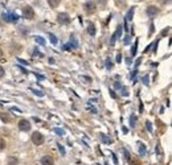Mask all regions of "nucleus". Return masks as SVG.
I'll use <instances>...</instances> for the list:
<instances>
[{
    "instance_id": "obj_22",
    "label": "nucleus",
    "mask_w": 172,
    "mask_h": 165,
    "mask_svg": "<svg viewBox=\"0 0 172 165\" xmlns=\"http://www.w3.org/2000/svg\"><path fill=\"white\" fill-rule=\"evenodd\" d=\"M136 48H138V41H136V42H135L134 48L131 49V56H135V54H136Z\"/></svg>"
},
{
    "instance_id": "obj_38",
    "label": "nucleus",
    "mask_w": 172,
    "mask_h": 165,
    "mask_svg": "<svg viewBox=\"0 0 172 165\" xmlns=\"http://www.w3.org/2000/svg\"><path fill=\"white\" fill-rule=\"evenodd\" d=\"M167 33H168V29H166V31H163V32H162V36H166Z\"/></svg>"
},
{
    "instance_id": "obj_18",
    "label": "nucleus",
    "mask_w": 172,
    "mask_h": 165,
    "mask_svg": "<svg viewBox=\"0 0 172 165\" xmlns=\"http://www.w3.org/2000/svg\"><path fill=\"white\" fill-rule=\"evenodd\" d=\"M0 118H1V120H3L4 123H8L9 120H11V118H9L8 114H1V115H0Z\"/></svg>"
},
{
    "instance_id": "obj_8",
    "label": "nucleus",
    "mask_w": 172,
    "mask_h": 165,
    "mask_svg": "<svg viewBox=\"0 0 172 165\" xmlns=\"http://www.w3.org/2000/svg\"><path fill=\"white\" fill-rule=\"evenodd\" d=\"M158 12H159V9L156 8V7H154V6H150L148 8H147V15H148L150 17H154Z\"/></svg>"
},
{
    "instance_id": "obj_30",
    "label": "nucleus",
    "mask_w": 172,
    "mask_h": 165,
    "mask_svg": "<svg viewBox=\"0 0 172 165\" xmlns=\"http://www.w3.org/2000/svg\"><path fill=\"white\" fill-rule=\"evenodd\" d=\"M33 54L34 56H38V57H43V53H40V52H37V50H34Z\"/></svg>"
},
{
    "instance_id": "obj_7",
    "label": "nucleus",
    "mask_w": 172,
    "mask_h": 165,
    "mask_svg": "<svg viewBox=\"0 0 172 165\" xmlns=\"http://www.w3.org/2000/svg\"><path fill=\"white\" fill-rule=\"evenodd\" d=\"M120 34H122V26H118V28H117V32L113 34V36H111V40H110V44H111V45H114L115 41H117V38L120 37Z\"/></svg>"
},
{
    "instance_id": "obj_19",
    "label": "nucleus",
    "mask_w": 172,
    "mask_h": 165,
    "mask_svg": "<svg viewBox=\"0 0 172 165\" xmlns=\"http://www.w3.org/2000/svg\"><path fill=\"white\" fill-rule=\"evenodd\" d=\"M135 124H136V116H135V115H131V116H130V125L134 127Z\"/></svg>"
},
{
    "instance_id": "obj_3",
    "label": "nucleus",
    "mask_w": 172,
    "mask_h": 165,
    "mask_svg": "<svg viewBox=\"0 0 172 165\" xmlns=\"http://www.w3.org/2000/svg\"><path fill=\"white\" fill-rule=\"evenodd\" d=\"M32 141L36 145H41L44 143V136L40 132H33V135H32Z\"/></svg>"
},
{
    "instance_id": "obj_23",
    "label": "nucleus",
    "mask_w": 172,
    "mask_h": 165,
    "mask_svg": "<svg viewBox=\"0 0 172 165\" xmlns=\"http://www.w3.org/2000/svg\"><path fill=\"white\" fill-rule=\"evenodd\" d=\"M146 127H147V129H148L150 132L152 131V124H151V122H148V120H147V122H146Z\"/></svg>"
},
{
    "instance_id": "obj_28",
    "label": "nucleus",
    "mask_w": 172,
    "mask_h": 165,
    "mask_svg": "<svg viewBox=\"0 0 172 165\" xmlns=\"http://www.w3.org/2000/svg\"><path fill=\"white\" fill-rule=\"evenodd\" d=\"M58 149H60V152H61L62 155H65V148H64L61 144H58Z\"/></svg>"
},
{
    "instance_id": "obj_39",
    "label": "nucleus",
    "mask_w": 172,
    "mask_h": 165,
    "mask_svg": "<svg viewBox=\"0 0 172 165\" xmlns=\"http://www.w3.org/2000/svg\"><path fill=\"white\" fill-rule=\"evenodd\" d=\"M122 131H123L124 134H127V131H129V129H127V127H122Z\"/></svg>"
},
{
    "instance_id": "obj_24",
    "label": "nucleus",
    "mask_w": 172,
    "mask_h": 165,
    "mask_svg": "<svg viewBox=\"0 0 172 165\" xmlns=\"http://www.w3.org/2000/svg\"><path fill=\"white\" fill-rule=\"evenodd\" d=\"M32 91H33L36 95H38V97H44V93H43V91H40V90H32Z\"/></svg>"
},
{
    "instance_id": "obj_36",
    "label": "nucleus",
    "mask_w": 172,
    "mask_h": 165,
    "mask_svg": "<svg viewBox=\"0 0 172 165\" xmlns=\"http://www.w3.org/2000/svg\"><path fill=\"white\" fill-rule=\"evenodd\" d=\"M129 42H130V37H129V36H126V38H124V44L127 45Z\"/></svg>"
},
{
    "instance_id": "obj_16",
    "label": "nucleus",
    "mask_w": 172,
    "mask_h": 165,
    "mask_svg": "<svg viewBox=\"0 0 172 165\" xmlns=\"http://www.w3.org/2000/svg\"><path fill=\"white\" fill-rule=\"evenodd\" d=\"M101 139H102V141L105 143V144H110V143H111V140H110L105 134H101Z\"/></svg>"
},
{
    "instance_id": "obj_25",
    "label": "nucleus",
    "mask_w": 172,
    "mask_h": 165,
    "mask_svg": "<svg viewBox=\"0 0 172 165\" xmlns=\"http://www.w3.org/2000/svg\"><path fill=\"white\" fill-rule=\"evenodd\" d=\"M4 147H6V141H4V139H0V151L4 149Z\"/></svg>"
},
{
    "instance_id": "obj_34",
    "label": "nucleus",
    "mask_w": 172,
    "mask_h": 165,
    "mask_svg": "<svg viewBox=\"0 0 172 165\" xmlns=\"http://www.w3.org/2000/svg\"><path fill=\"white\" fill-rule=\"evenodd\" d=\"M17 61H19L20 63H23V65H28V62H25V61L21 60V58H17Z\"/></svg>"
},
{
    "instance_id": "obj_2",
    "label": "nucleus",
    "mask_w": 172,
    "mask_h": 165,
    "mask_svg": "<svg viewBox=\"0 0 172 165\" xmlns=\"http://www.w3.org/2000/svg\"><path fill=\"white\" fill-rule=\"evenodd\" d=\"M23 15H24V17H25V19H29V20H32V19L34 17L33 8H32V7H29V6H25L23 8Z\"/></svg>"
},
{
    "instance_id": "obj_11",
    "label": "nucleus",
    "mask_w": 172,
    "mask_h": 165,
    "mask_svg": "<svg viewBox=\"0 0 172 165\" xmlns=\"http://www.w3.org/2000/svg\"><path fill=\"white\" fill-rule=\"evenodd\" d=\"M85 9H86V12H94L95 11L94 3H92V1H87V3L85 4Z\"/></svg>"
},
{
    "instance_id": "obj_31",
    "label": "nucleus",
    "mask_w": 172,
    "mask_h": 165,
    "mask_svg": "<svg viewBox=\"0 0 172 165\" xmlns=\"http://www.w3.org/2000/svg\"><path fill=\"white\" fill-rule=\"evenodd\" d=\"M122 61V56H120V53L117 54V62H120Z\"/></svg>"
},
{
    "instance_id": "obj_40",
    "label": "nucleus",
    "mask_w": 172,
    "mask_h": 165,
    "mask_svg": "<svg viewBox=\"0 0 172 165\" xmlns=\"http://www.w3.org/2000/svg\"><path fill=\"white\" fill-rule=\"evenodd\" d=\"M0 56H1V50H0Z\"/></svg>"
},
{
    "instance_id": "obj_26",
    "label": "nucleus",
    "mask_w": 172,
    "mask_h": 165,
    "mask_svg": "<svg viewBox=\"0 0 172 165\" xmlns=\"http://www.w3.org/2000/svg\"><path fill=\"white\" fill-rule=\"evenodd\" d=\"M122 95H124V97H127V95H129V91H127V87H122Z\"/></svg>"
},
{
    "instance_id": "obj_6",
    "label": "nucleus",
    "mask_w": 172,
    "mask_h": 165,
    "mask_svg": "<svg viewBox=\"0 0 172 165\" xmlns=\"http://www.w3.org/2000/svg\"><path fill=\"white\" fill-rule=\"evenodd\" d=\"M58 21H60V24H68L69 21H70V17H69L68 13H60L57 16Z\"/></svg>"
},
{
    "instance_id": "obj_13",
    "label": "nucleus",
    "mask_w": 172,
    "mask_h": 165,
    "mask_svg": "<svg viewBox=\"0 0 172 165\" xmlns=\"http://www.w3.org/2000/svg\"><path fill=\"white\" fill-rule=\"evenodd\" d=\"M138 148H139V153L141 155H146V147H144L143 143H138Z\"/></svg>"
},
{
    "instance_id": "obj_5",
    "label": "nucleus",
    "mask_w": 172,
    "mask_h": 165,
    "mask_svg": "<svg viewBox=\"0 0 172 165\" xmlns=\"http://www.w3.org/2000/svg\"><path fill=\"white\" fill-rule=\"evenodd\" d=\"M77 46H78L77 40H76L74 37H72V38H70V41H69V44L64 45V49H65V50H70V49H76Z\"/></svg>"
},
{
    "instance_id": "obj_27",
    "label": "nucleus",
    "mask_w": 172,
    "mask_h": 165,
    "mask_svg": "<svg viewBox=\"0 0 172 165\" xmlns=\"http://www.w3.org/2000/svg\"><path fill=\"white\" fill-rule=\"evenodd\" d=\"M106 68L107 69H111V60H110V58H107V60H106Z\"/></svg>"
},
{
    "instance_id": "obj_20",
    "label": "nucleus",
    "mask_w": 172,
    "mask_h": 165,
    "mask_svg": "<svg viewBox=\"0 0 172 165\" xmlns=\"http://www.w3.org/2000/svg\"><path fill=\"white\" fill-rule=\"evenodd\" d=\"M49 38H50V42L52 44H55V45L57 44V37H56L53 33H49Z\"/></svg>"
},
{
    "instance_id": "obj_32",
    "label": "nucleus",
    "mask_w": 172,
    "mask_h": 165,
    "mask_svg": "<svg viewBox=\"0 0 172 165\" xmlns=\"http://www.w3.org/2000/svg\"><path fill=\"white\" fill-rule=\"evenodd\" d=\"M123 153H124V156H126V159L130 160V155H129V152H127L126 149H123Z\"/></svg>"
},
{
    "instance_id": "obj_17",
    "label": "nucleus",
    "mask_w": 172,
    "mask_h": 165,
    "mask_svg": "<svg viewBox=\"0 0 172 165\" xmlns=\"http://www.w3.org/2000/svg\"><path fill=\"white\" fill-rule=\"evenodd\" d=\"M48 3L50 4L52 8H56L58 6V3H60V0H48Z\"/></svg>"
},
{
    "instance_id": "obj_35",
    "label": "nucleus",
    "mask_w": 172,
    "mask_h": 165,
    "mask_svg": "<svg viewBox=\"0 0 172 165\" xmlns=\"http://www.w3.org/2000/svg\"><path fill=\"white\" fill-rule=\"evenodd\" d=\"M110 95H111L113 98H117V94L114 93V90H110Z\"/></svg>"
},
{
    "instance_id": "obj_15",
    "label": "nucleus",
    "mask_w": 172,
    "mask_h": 165,
    "mask_svg": "<svg viewBox=\"0 0 172 165\" xmlns=\"http://www.w3.org/2000/svg\"><path fill=\"white\" fill-rule=\"evenodd\" d=\"M34 41H36L38 45H45V40H44L43 37H40V36H36V37H34Z\"/></svg>"
},
{
    "instance_id": "obj_10",
    "label": "nucleus",
    "mask_w": 172,
    "mask_h": 165,
    "mask_svg": "<svg viewBox=\"0 0 172 165\" xmlns=\"http://www.w3.org/2000/svg\"><path fill=\"white\" fill-rule=\"evenodd\" d=\"M17 162H19L17 157H15V156H8L7 157V165H17Z\"/></svg>"
},
{
    "instance_id": "obj_1",
    "label": "nucleus",
    "mask_w": 172,
    "mask_h": 165,
    "mask_svg": "<svg viewBox=\"0 0 172 165\" xmlns=\"http://www.w3.org/2000/svg\"><path fill=\"white\" fill-rule=\"evenodd\" d=\"M3 19L7 23H15V21L19 20V16L13 12H7V13H3Z\"/></svg>"
},
{
    "instance_id": "obj_33",
    "label": "nucleus",
    "mask_w": 172,
    "mask_h": 165,
    "mask_svg": "<svg viewBox=\"0 0 172 165\" xmlns=\"http://www.w3.org/2000/svg\"><path fill=\"white\" fill-rule=\"evenodd\" d=\"M1 77H4V69L0 66V78H1Z\"/></svg>"
},
{
    "instance_id": "obj_21",
    "label": "nucleus",
    "mask_w": 172,
    "mask_h": 165,
    "mask_svg": "<svg viewBox=\"0 0 172 165\" xmlns=\"http://www.w3.org/2000/svg\"><path fill=\"white\" fill-rule=\"evenodd\" d=\"M55 132L57 135H64V134H65V131H64L62 128H55Z\"/></svg>"
},
{
    "instance_id": "obj_29",
    "label": "nucleus",
    "mask_w": 172,
    "mask_h": 165,
    "mask_svg": "<svg viewBox=\"0 0 172 165\" xmlns=\"http://www.w3.org/2000/svg\"><path fill=\"white\" fill-rule=\"evenodd\" d=\"M143 83L146 86H148V75H146V77H143Z\"/></svg>"
},
{
    "instance_id": "obj_12",
    "label": "nucleus",
    "mask_w": 172,
    "mask_h": 165,
    "mask_svg": "<svg viewBox=\"0 0 172 165\" xmlns=\"http://www.w3.org/2000/svg\"><path fill=\"white\" fill-rule=\"evenodd\" d=\"M134 12H135V8H134V7L129 9V12H127V15H126V21L132 20V16H134Z\"/></svg>"
},
{
    "instance_id": "obj_37",
    "label": "nucleus",
    "mask_w": 172,
    "mask_h": 165,
    "mask_svg": "<svg viewBox=\"0 0 172 165\" xmlns=\"http://www.w3.org/2000/svg\"><path fill=\"white\" fill-rule=\"evenodd\" d=\"M156 149H158V153L162 155V149H160V145H159V144H158V147H156Z\"/></svg>"
},
{
    "instance_id": "obj_4",
    "label": "nucleus",
    "mask_w": 172,
    "mask_h": 165,
    "mask_svg": "<svg viewBox=\"0 0 172 165\" xmlns=\"http://www.w3.org/2000/svg\"><path fill=\"white\" fill-rule=\"evenodd\" d=\"M19 129H20V131H24V132L29 131V129H31V123L25 119L20 120V122H19Z\"/></svg>"
},
{
    "instance_id": "obj_9",
    "label": "nucleus",
    "mask_w": 172,
    "mask_h": 165,
    "mask_svg": "<svg viewBox=\"0 0 172 165\" xmlns=\"http://www.w3.org/2000/svg\"><path fill=\"white\" fill-rule=\"evenodd\" d=\"M41 164L43 165H53L55 161H53V159H52L50 156H44L43 159H41Z\"/></svg>"
},
{
    "instance_id": "obj_14",
    "label": "nucleus",
    "mask_w": 172,
    "mask_h": 165,
    "mask_svg": "<svg viewBox=\"0 0 172 165\" xmlns=\"http://www.w3.org/2000/svg\"><path fill=\"white\" fill-rule=\"evenodd\" d=\"M87 32H89V34H92V36H94L95 34V26L93 23L89 24V26H87Z\"/></svg>"
}]
</instances>
